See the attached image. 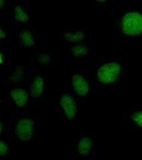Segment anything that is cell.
Masks as SVG:
<instances>
[{"mask_svg": "<svg viewBox=\"0 0 142 160\" xmlns=\"http://www.w3.org/2000/svg\"><path fill=\"white\" fill-rule=\"evenodd\" d=\"M121 28L124 34L135 37L142 34V14L130 11L124 15L121 21Z\"/></svg>", "mask_w": 142, "mask_h": 160, "instance_id": "1", "label": "cell"}, {"mask_svg": "<svg viewBox=\"0 0 142 160\" xmlns=\"http://www.w3.org/2000/svg\"><path fill=\"white\" fill-rule=\"evenodd\" d=\"M121 71L120 65L112 62L104 64L99 68L97 78L102 83L110 84L117 81Z\"/></svg>", "mask_w": 142, "mask_h": 160, "instance_id": "2", "label": "cell"}, {"mask_svg": "<svg viewBox=\"0 0 142 160\" xmlns=\"http://www.w3.org/2000/svg\"><path fill=\"white\" fill-rule=\"evenodd\" d=\"M34 122L30 118L20 120L16 127V133L22 141H28L33 136Z\"/></svg>", "mask_w": 142, "mask_h": 160, "instance_id": "3", "label": "cell"}, {"mask_svg": "<svg viewBox=\"0 0 142 160\" xmlns=\"http://www.w3.org/2000/svg\"><path fill=\"white\" fill-rule=\"evenodd\" d=\"M60 103L68 119L72 120L77 112V104L74 98L68 94L63 95L60 99Z\"/></svg>", "mask_w": 142, "mask_h": 160, "instance_id": "4", "label": "cell"}, {"mask_svg": "<svg viewBox=\"0 0 142 160\" xmlns=\"http://www.w3.org/2000/svg\"><path fill=\"white\" fill-rule=\"evenodd\" d=\"M72 85L74 91L80 96L87 95L89 91V86L87 80L80 74H75L72 77Z\"/></svg>", "mask_w": 142, "mask_h": 160, "instance_id": "5", "label": "cell"}, {"mask_svg": "<svg viewBox=\"0 0 142 160\" xmlns=\"http://www.w3.org/2000/svg\"><path fill=\"white\" fill-rule=\"evenodd\" d=\"M10 95L16 104L19 108L24 107L28 102V93L24 89L20 88L13 89L11 91Z\"/></svg>", "mask_w": 142, "mask_h": 160, "instance_id": "6", "label": "cell"}, {"mask_svg": "<svg viewBox=\"0 0 142 160\" xmlns=\"http://www.w3.org/2000/svg\"><path fill=\"white\" fill-rule=\"evenodd\" d=\"M43 79L40 77H35L31 85V95L34 98L40 97L43 93Z\"/></svg>", "mask_w": 142, "mask_h": 160, "instance_id": "7", "label": "cell"}, {"mask_svg": "<svg viewBox=\"0 0 142 160\" xmlns=\"http://www.w3.org/2000/svg\"><path fill=\"white\" fill-rule=\"evenodd\" d=\"M93 145V141L90 138H82L78 144L79 153L82 156H87L89 154Z\"/></svg>", "mask_w": 142, "mask_h": 160, "instance_id": "8", "label": "cell"}, {"mask_svg": "<svg viewBox=\"0 0 142 160\" xmlns=\"http://www.w3.org/2000/svg\"><path fill=\"white\" fill-rule=\"evenodd\" d=\"M14 17L16 20L21 23H26L29 20V17L27 12L22 6H17L14 9Z\"/></svg>", "mask_w": 142, "mask_h": 160, "instance_id": "9", "label": "cell"}, {"mask_svg": "<svg viewBox=\"0 0 142 160\" xmlns=\"http://www.w3.org/2000/svg\"><path fill=\"white\" fill-rule=\"evenodd\" d=\"M19 38L24 46L31 47L34 44V39L32 33L28 29H24L20 32Z\"/></svg>", "mask_w": 142, "mask_h": 160, "instance_id": "10", "label": "cell"}, {"mask_svg": "<svg viewBox=\"0 0 142 160\" xmlns=\"http://www.w3.org/2000/svg\"><path fill=\"white\" fill-rule=\"evenodd\" d=\"M64 38L71 43H79L81 42L85 38V34L82 31H77L75 33L66 32L64 34Z\"/></svg>", "mask_w": 142, "mask_h": 160, "instance_id": "11", "label": "cell"}, {"mask_svg": "<svg viewBox=\"0 0 142 160\" xmlns=\"http://www.w3.org/2000/svg\"><path fill=\"white\" fill-rule=\"evenodd\" d=\"M71 51L74 56L79 57L87 55L88 53V49L86 46L82 44H78L74 46L72 48Z\"/></svg>", "mask_w": 142, "mask_h": 160, "instance_id": "12", "label": "cell"}, {"mask_svg": "<svg viewBox=\"0 0 142 160\" xmlns=\"http://www.w3.org/2000/svg\"><path fill=\"white\" fill-rule=\"evenodd\" d=\"M24 75V69L22 67H18L15 69L14 72L11 75L10 79L11 81L14 83H17L22 81Z\"/></svg>", "mask_w": 142, "mask_h": 160, "instance_id": "13", "label": "cell"}, {"mask_svg": "<svg viewBox=\"0 0 142 160\" xmlns=\"http://www.w3.org/2000/svg\"><path fill=\"white\" fill-rule=\"evenodd\" d=\"M132 120L137 126L142 127V111H138L132 115Z\"/></svg>", "mask_w": 142, "mask_h": 160, "instance_id": "14", "label": "cell"}, {"mask_svg": "<svg viewBox=\"0 0 142 160\" xmlns=\"http://www.w3.org/2000/svg\"><path fill=\"white\" fill-rule=\"evenodd\" d=\"M38 61L41 65H46L50 62V57L47 53H41L38 56Z\"/></svg>", "mask_w": 142, "mask_h": 160, "instance_id": "15", "label": "cell"}, {"mask_svg": "<svg viewBox=\"0 0 142 160\" xmlns=\"http://www.w3.org/2000/svg\"><path fill=\"white\" fill-rule=\"evenodd\" d=\"M9 151V148L5 142L0 140V156H4Z\"/></svg>", "mask_w": 142, "mask_h": 160, "instance_id": "16", "label": "cell"}, {"mask_svg": "<svg viewBox=\"0 0 142 160\" xmlns=\"http://www.w3.org/2000/svg\"><path fill=\"white\" fill-rule=\"evenodd\" d=\"M6 37V33L5 31L2 29V28H0V40L4 39Z\"/></svg>", "mask_w": 142, "mask_h": 160, "instance_id": "17", "label": "cell"}, {"mask_svg": "<svg viewBox=\"0 0 142 160\" xmlns=\"http://www.w3.org/2000/svg\"><path fill=\"white\" fill-rule=\"evenodd\" d=\"M6 4V0H0V10L3 9Z\"/></svg>", "mask_w": 142, "mask_h": 160, "instance_id": "18", "label": "cell"}, {"mask_svg": "<svg viewBox=\"0 0 142 160\" xmlns=\"http://www.w3.org/2000/svg\"><path fill=\"white\" fill-rule=\"evenodd\" d=\"M4 62L3 55L0 52V65L3 64Z\"/></svg>", "mask_w": 142, "mask_h": 160, "instance_id": "19", "label": "cell"}, {"mask_svg": "<svg viewBox=\"0 0 142 160\" xmlns=\"http://www.w3.org/2000/svg\"><path fill=\"white\" fill-rule=\"evenodd\" d=\"M2 131H3V125H2V123L0 122V135L1 134Z\"/></svg>", "mask_w": 142, "mask_h": 160, "instance_id": "20", "label": "cell"}, {"mask_svg": "<svg viewBox=\"0 0 142 160\" xmlns=\"http://www.w3.org/2000/svg\"><path fill=\"white\" fill-rule=\"evenodd\" d=\"M97 2H100V3H103V2H105L107 0H96Z\"/></svg>", "mask_w": 142, "mask_h": 160, "instance_id": "21", "label": "cell"}]
</instances>
